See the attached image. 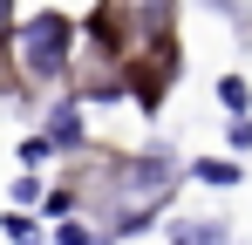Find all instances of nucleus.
Here are the masks:
<instances>
[{
	"label": "nucleus",
	"instance_id": "3",
	"mask_svg": "<svg viewBox=\"0 0 252 245\" xmlns=\"http://www.w3.org/2000/svg\"><path fill=\"white\" fill-rule=\"evenodd\" d=\"M48 157H55V150H82L89 143V129H82V109H75V102H62V109H55V116H48Z\"/></svg>",
	"mask_w": 252,
	"mask_h": 245
},
{
	"label": "nucleus",
	"instance_id": "7",
	"mask_svg": "<svg viewBox=\"0 0 252 245\" xmlns=\"http://www.w3.org/2000/svg\"><path fill=\"white\" fill-rule=\"evenodd\" d=\"M7 239H14V245H41V239H34V218H28V211H7Z\"/></svg>",
	"mask_w": 252,
	"mask_h": 245
},
{
	"label": "nucleus",
	"instance_id": "6",
	"mask_svg": "<svg viewBox=\"0 0 252 245\" xmlns=\"http://www.w3.org/2000/svg\"><path fill=\"white\" fill-rule=\"evenodd\" d=\"M225 150H232V163L252 150V116H232V122H225Z\"/></svg>",
	"mask_w": 252,
	"mask_h": 245
},
{
	"label": "nucleus",
	"instance_id": "9",
	"mask_svg": "<svg viewBox=\"0 0 252 245\" xmlns=\"http://www.w3.org/2000/svg\"><path fill=\"white\" fill-rule=\"evenodd\" d=\"M0 34H7V0H0Z\"/></svg>",
	"mask_w": 252,
	"mask_h": 245
},
{
	"label": "nucleus",
	"instance_id": "4",
	"mask_svg": "<svg viewBox=\"0 0 252 245\" xmlns=\"http://www.w3.org/2000/svg\"><path fill=\"white\" fill-rule=\"evenodd\" d=\"M191 177H198V184H211V191H232V184H246V170H239L232 157H198V163H191Z\"/></svg>",
	"mask_w": 252,
	"mask_h": 245
},
{
	"label": "nucleus",
	"instance_id": "8",
	"mask_svg": "<svg viewBox=\"0 0 252 245\" xmlns=\"http://www.w3.org/2000/svg\"><path fill=\"white\" fill-rule=\"evenodd\" d=\"M41 198H48V184L34 177V170H28V177H14V204H41Z\"/></svg>",
	"mask_w": 252,
	"mask_h": 245
},
{
	"label": "nucleus",
	"instance_id": "5",
	"mask_svg": "<svg viewBox=\"0 0 252 245\" xmlns=\"http://www.w3.org/2000/svg\"><path fill=\"white\" fill-rule=\"evenodd\" d=\"M218 102H225L232 116H246V109H252V82L246 75H225V82H218Z\"/></svg>",
	"mask_w": 252,
	"mask_h": 245
},
{
	"label": "nucleus",
	"instance_id": "2",
	"mask_svg": "<svg viewBox=\"0 0 252 245\" xmlns=\"http://www.w3.org/2000/svg\"><path fill=\"white\" fill-rule=\"evenodd\" d=\"M14 48H21V75L62 82V75H68V55H75V21L48 7V14H34V21L14 28Z\"/></svg>",
	"mask_w": 252,
	"mask_h": 245
},
{
	"label": "nucleus",
	"instance_id": "1",
	"mask_svg": "<svg viewBox=\"0 0 252 245\" xmlns=\"http://www.w3.org/2000/svg\"><path fill=\"white\" fill-rule=\"evenodd\" d=\"M102 191L116 198V232H143V225L170 204L177 170H170L164 150H150V157H123L116 170H109V184H102Z\"/></svg>",
	"mask_w": 252,
	"mask_h": 245
}]
</instances>
